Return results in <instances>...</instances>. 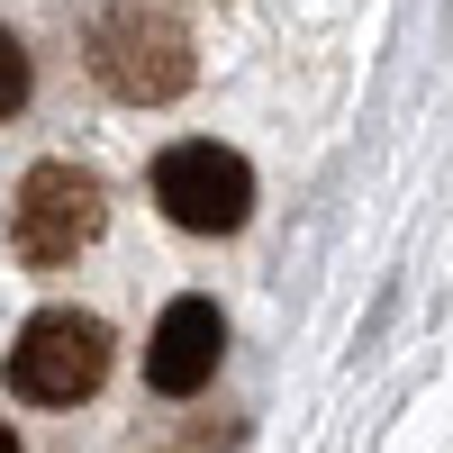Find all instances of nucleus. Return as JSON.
Returning <instances> with one entry per match:
<instances>
[{"mask_svg": "<svg viewBox=\"0 0 453 453\" xmlns=\"http://www.w3.org/2000/svg\"><path fill=\"white\" fill-rule=\"evenodd\" d=\"M100 218H109V200H100V181L82 164H36L19 181V200H10V245H19V263L55 273V263H73L100 236Z\"/></svg>", "mask_w": 453, "mask_h": 453, "instance_id": "nucleus-3", "label": "nucleus"}, {"mask_svg": "<svg viewBox=\"0 0 453 453\" xmlns=\"http://www.w3.org/2000/svg\"><path fill=\"white\" fill-rule=\"evenodd\" d=\"M91 73H100V91L127 100V109L181 100L191 91V36H181V19L145 10V0H119V10L91 19Z\"/></svg>", "mask_w": 453, "mask_h": 453, "instance_id": "nucleus-1", "label": "nucleus"}, {"mask_svg": "<svg viewBox=\"0 0 453 453\" xmlns=\"http://www.w3.org/2000/svg\"><path fill=\"white\" fill-rule=\"evenodd\" d=\"M218 354H226V326L209 299H173V309L155 318V335H145V381H155L164 399H191L218 381Z\"/></svg>", "mask_w": 453, "mask_h": 453, "instance_id": "nucleus-5", "label": "nucleus"}, {"mask_svg": "<svg viewBox=\"0 0 453 453\" xmlns=\"http://www.w3.org/2000/svg\"><path fill=\"white\" fill-rule=\"evenodd\" d=\"M155 200H164L173 226H191V236H236V226L254 218V173H245V155L191 136V145H164Z\"/></svg>", "mask_w": 453, "mask_h": 453, "instance_id": "nucleus-4", "label": "nucleus"}, {"mask_svg": "<svg viewBox=\"0 0 453 453\" xmlns=\"http://www.w3.org/2000/svg\"><path fill=\"white\" fill-rule=\"evenodd\" d=\"M19 100H27V55H19V36L0 27V119H10Z\"/></svg>", "mask_w": 453, "mask_h": 453, "instance_id": "nucleus-6", "label": "nucleus"}, {"mask_svg": "<svg viewBox=\"0 0 453 453\" xmlns=\"http://www.w3.org/2000/svg\"><path fill=\"white\" fill-rule=\"evenodd\" d=\"M109 381V326L91 309H36L10 345V390L36 408H73Z\"/></svg>", "mask_w": 453, "mask_h": 453, "instance_id": "nucleus-2", "label": "nucleus"}, {"mask_svg": "<svg viewBox=\"0 0 453 453\" xmlns=\"http://www.w3.org/2000/svg\"><path fill=\"white\" fill-rule=\"evenodd\" d=\"M0 453H19V435H10V426H0Z\"/></svg>", "mask_w": 453, "mask_h": 453, "instance_id": "nucleus-7", "label": "nucleus"}]
</instances>
